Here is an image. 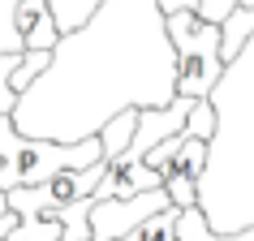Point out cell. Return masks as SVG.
Instances as JSON below:
<instances>
[{
  "instance_id": "2e32d148",
  "label": "cell",
  "mask_w": 254,
  "mask_h": 241,
  "mask_svg": "<svg viewBox=\"0 0 254 241\" xmlns=\"http://www.w3.org/2000/svg\"><path fill=\"white\" fill-rule=\"evenodd\" d=\"M13 224H17V215H13V211H4V215H0V241H9Z\"/></svg>"
},
{
  "instance_id": "52a82bcc",
  "label": "cell",
  "mask_w": 254,
  "mask_h": 241,
  "mask_svg": "<svg viewBox=\"0 0 254 241\" xmlns=\"http://www.w3.org/2000/svg\"><path fill=\"white\" fill-rule=\"evenodd\" d=\"M181 138H186V134H181ZM202 160H207V142H202V138H186L181 151L160 168V177H164V181H181V185H194V189H198Z\"/></svg>"
},
{
  "instance_id": "6da1fadb",
  "label": "cell",
  "mask_w": 254,
  "mask_h": 241,
  "mask_svg": "<svg viewBox=\"0 0 254 241\" xmlns=\"http://www.w3.org/2000/svg\"><path fill=\"white\" fill-rule=\"evenodd\" d=\"M177 56L160 0H104L86 26L61 35L48 65L17 95L9 125L39 142H86L121 112L168 108Z\"/></svg>"
},
{
  "instance_id": "7a4b0ae2",
  "label": "cell",
  "mask_w": 254,
  "mask_h": 241,
  "mask_svg": "<svg viewBox=\"0 0 254 241\" xmlns=\"http://www.w3.org/2000/svg\"><path fill=\"white\" fill-rule=\"evenodd\" d=\"M207 104L215 125L198 177V215L211 237L228 241L254 228V35L224 65Z\"/></svg>"
},
{
  "instance_id": "5b68a950",
  "label": "cell",
  "mask_w": 254,
  "mask_h": 241,
  "mask_svg": "<svg viewBox=\"0 0 254 241\" xmlns=\"http://www.w3.org/2000/svg\"><path fill=\"white\" fill-rule=\"evenodd\" d=\"M173 202L164 189H147V194H134V198H112V202H91V241H125L138 224H147L151 215L168 211ZM177 211V207H173Z\"/></svg>"
},
{
  "instance_id": "8fae6325",
  "label": "cell",
  "mask_w": 254,
  "mask_h": 241,
  "mask_svg": "<svg viewBox=\"0 0 254 241\" xmlns=\"http://www.w3.org/2000/svg\"><path fill=\"white\" fill-rule=\"evenodd\" d=\"M177 211L173 207H168V211H160V215H151L147 224H138L134 233H129V237L125 241H177Z\"/></svg>"
},
{
  "instance_id": "277c9868",
  "label": "cell",
  "mask_w": 254,
  "mask_h": 241,
  "mask_svg": "<svg viewBox=\"0 0 254 241\" xmlns=\"http://www.w3.org/2000/svg\"><path fill=\"white\" fill-rule=\"evenodd\" d=\"M164 30H168V43H173V56H177V95L181 99H207V91L224 73L220 26H207L190 9H181V13L164 17Z\"/></svg>"
},
{
  "instance_id": "4fadbf2b",
  "label": "cell",
  "mask_w": 254,
  "mask_h": 241,
  "mask_svg": "<svg viewBox=\"0 0 254 241\" xmlns=\"http://www.w3.org/2000/svg\"><path fill=\"white\" fill-rule=\"evenodd\" d=\"M177 241H220V237H211V228L202 224V215H198V207H186V211H177Z\"/></svg>"
},
{
  "instance_id": "7c38bea8",
  "label": "cell",
  "mask_w": 254,
  "mask_h": 241,
  "mask_svg": "<svg viewBox=\"0 0 254 241\" xmlns=\"http://www.w3.org/2000/svg\"><path fill=\"white\" fill-rule=\"evenodd\" d=\"M43 65H48V52H26L22 60H17V69L9 73V91H13V95H22V91L30 86V82H35V78L43 73Z\"/></svg>"
},
{
  "instance_id": "5bb4252c",
  "label": "cell",
  "mask_w": 254,
  "mask_h": 241,
  "mask_svg": "<svg viewBox=\"0 0 254 241\" xmlns=\"http://www.w3.org/2000/svg\"><path fill=\"white\" fill-rule=\"evenodd\" d=\"M211 104H207V99H198V104H194V112H190L186 117V129H181V134L186 138H202V142H207V138H211Z\"/></svg>"
},
{
  "instance_id": "ba28073f",
  "label": "cell",
  "mask_w": 254,
  "mask_h": 241,
  "mask_svg": "<svg viewBox=\"0 0 254 241\" xmlns=\"http://www.w3.org/2000/svg\"><path fill=\"white\" fill-rule=\"evenodd\" d=\"M250 35H254V4H237V9L220 22V60L228 65Z\"/></svg>"
},
{
  "instance_id": "3957f363",
  "label": "cell",
  "mask_w": 254,
  "mask_h": 241,
  "mask_svg": "<svg viewBox=\"0 0 254 241\" xmlns=\"http://www.w3.org/2000/svg\"><path fill=\"white\" fill-rule=\"evenodd\" d=\"M95 164H99V138L69 142V147L39 142V138H22L9 125V117H0V194L43 185L61 173H82Z\"/></svg>"
},
{
  "instance_id": "30bf717a",
  "label": "cell",
  "mask_w": 254,
  "mask_h": 241,
  "mask_svg": "<svg viewBox=\"0 0 254 241\" xmlns=\"http://www.w3.org/2000/svg\"><path fill=\"white\" fill-rule=\"evenodd\" d=\"M86 215H91V198H78V202H69V207H61L52 220L65 228V241H91V224H86Z\"/></svg>"
},
{
  "instance_id": "8992f818",
  "label": "cell",
  "mask_w": 254,
  "mask_h": 241,
  "mask_svg": "<svg viewBox=\"0 0 254 241\" xmlns=\"http://www.w3.org/2000/svg\"><path fill=\"white\" fill-rule=\"evenodd\" d=\"M26 0H0V56H26L22 52V35H17V9ZM48 13H52L56 30L61 35H73L78 26L91 22V13L104 4V0H43Z\"/></svg>"
},
{
  "instance_id": "9a60e30c",
  "label": "cell",
  "mask_w": 254,
  "mask_h": 241,
  "mask_svg": "<svg viewBox=\"0 0 254 241\" xmlns=\"http://www.w3.org/2000/svg\"><path fill=\"white\" fill-rule=\"evenodd\" d=\"M198 0H160V13L168 17V13H181V9H194Z\"/></svg>"
},
{
  "instance_id": "9c48e42d",
  "label": "cell",
  "mask_w": 254,
  "mask_h": 241,
  "mask_svg": "<svg viewBox=\"0 0 254 241\" xmlns=\"http://www.w3.org/2000/svg\"><path fill=\"white\" fill-rule=\"evenodd\" d=\"M134 120H138V112H121V117H112L104 125V129H99V164H112L121 155V151L129 147V138H134Z\"/></svg>"
}]
</instances>
